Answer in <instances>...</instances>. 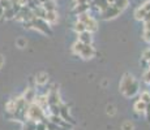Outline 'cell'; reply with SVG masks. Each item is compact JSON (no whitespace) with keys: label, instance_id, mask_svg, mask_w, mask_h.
<instances>
[{"label":"cell","instance_id":"4fadbf2b","mask_svg":"<svg viewBox=\"0 0 150 130\" xmlns=\"http://www.w3.org/2000/svg\"><path fill=\"white\" fill-rule=\"evenodd\" d=\"M3 65H4V57L0 55V68H3Z\"/></svg>","mask_w":150,"mask_h":130},{"label":"cell","instance_id":"5bb4252c","mask_svg":"<svg viewBox=\"0 0 150 130\" xmlns=\"http://www.w3.org/2000/svg\"><path fill=\"white\" fill-rule=\"evenodd\" d=\"M77 1H79V3H80V4H86V3L91 1V0H77Z\"/></svg>","mask_w":150,"mask_h":130},{"label":"cell","instance_id":"e0dca14e","mask_svg":"<svg viewBox=\"0 0 150 130\" xmlns=\"http://www.w3.org/2000/svg\"><path fill=\"white\" fill-rule=\"evenodd\" d=\"M48 0H39V3H42V4H45V3H47Z\"/></svg>","mask_w":150,"mask_h":130},{"label":"cell","instance_id":"5b68a950","mask_svg":"<svg viewBox=\"0 0 150 130\" xmlns=\"http://www.w3.org/2000/svg\"><path fill=\"white\" fill-rule=\"evenodd\" d=\"M80 39H81V42L83 43V44H89V43H90V34H89V33H85V31H82V33H81V38H80Z\"/></svg>","mask_w":150,"mask_h":130},{"label":"cell","instance_id":"ba28073f","mask_svg":"<svg viewBox=\"0 0 150 130\" xmlns=\"http://www.w3.org/2000/svg\"><path fill=\"white\" fill-rule=\"evenodd\" d=\"M74 29H76V31H80V33H82V31H85L86 27H85V25H83L82 22L80 21L79 24H76V27H74Z\"/></svg>","mask_w":150,"mask_h":130},{"label":"cell","instance_id":"52a82bcc","mask_svg":"<svg viewBox=\"0 0 150 130\" xmlns=\"http://www.w3.org/2000/svg\"><path fill=\"white\" fill-rule=\"evenodd\" d=\"M122 128H123V130H133V124H132L131 121H125Z\"/></svg>","mask_w":150,"mask_h":130},{"label":"cell","instance_id":"ac0fdd59","mask_svg":"<svg viewBox=\"0 0 150 130\" xmlns=\"http://www.w3.org/2000/svg\"><path fill=\"white\" fill-rule=\"evenodd\" d=\"M107 1H108V3H115L116 0H107Z\"/></svg>","mask_w":150,"mask_h":130},{"label":"cell","instance_id":"2e32d148","mask_svg":"<svg viewBox=\"0 0 150 130\" xmlns=\"http://www.w3.org/2000/svg\"><path fill=\"white\" fill-rule=\"evenodd\" d=\"M18 44H20V46H21V47H22V46L25 44V43H24V40H18Z\"/></svg>","mask_w":150,"mask_h":130},{"label":"cell","instance_id":"30bf717a","mask_svg":"<svg viewBox=\"0 0 150 130\" xmlns=\"http://www.w3.org/2000/svg\"><path fill=\"white\" fill-rule=\"evenodd\" d=\"M141 99H142V102L148 103V102H150V95L148 94V92H144L142 96H141Z\"/></svg>","mask_w":150,"mask_h":130},{"label":"cell","instance_id":"277c9868","mask_svg":"<svg viewBox=\"0 0 150 130\" xmlns=\"http://www.w3.org/2000/svg\"><path fill=\"white\" fill-rule=\"evenodd\" d=\"M146 12H148V11H146L144 7L138 8V9H137V12H136V18H137V20H144V17H145Z\"/></svg>","mask_w":150,"mask_h":130},{"label":"cell","instance_id":"9a60e30c","mask_svg":"<svg viewBox=\"0 0 150 130\" xmlns=\"http://www.w3.org/2000/svg\"><path fill=\"white\" fill-rule=\"evenodd\" d=\"M146 30H150V21L146 22Z\"/></svg>","mask_w":150,"mask_h":130},{"label":"cell","instance_id":"7c38bea8","mask_svg":"<svg viewBox=\"0 0 150 130\" xmlns=\"http://www.w3.org/2000/svg\"><path fill=\"white\" fill-rule=\"evenodd\" d=\"M145 39L148 40V42H150V30H146V33H145Z\"/></svg>","mask_w":150,"mask_h":130},{"label":"cell","instance_id":"8992f818","mask_svg":"<svg viewBox=\"0 0 150 130\" xmlns=\"http://www.w3.org/2000/svg\"><path fill=\"white\" fill-rule=\"evenodd\" d=\"M134 108H136V111L137 112H144L146 109V103L145 102H138V103H136V105H134Z\"/></svg>","mask_w":150,"mask_h":130},{"label":"cell","instance_id":"8fae6325","mask_svg":"<svg viewBox=\"0 0 150 130\" xmlns=\"http://www.w3.org/2000/svg\"><path fill=\"white\" fill-rule=\"evenodd\" d=\"M107 113H108V115H110V113H111V115H114V113H115L114 107H112V105H108V107H107Z\"/></svg>","mask_w":150,"mask_h":130},{"label":"cell","instance_id":"9c48e42d","mask_svg":"<svg viewBox=\"0 0 150 130\" xmlns=\"http://www.w3.org/2000/svg\"><path fill=\"white\" fill-rule=\"evenodd\" d=\"M82 47H83V43H82V42L76 43V44H74V51H76V52H81Z\"/></svg>","mask_w":150,"mask_h":130},{"label":"cell","instance_id":"6da1fadb","mask_svg":"<svg viewBox=\"0 0 150 130\" xmlns=\"http://www.w3.org/2000/svg\"><path fill=\"white\" fill-rule=\"evenodd\" d=\"M28 116L31 120H39L42 117V108L39 105H31L28 111Z\"/></svg>","mask_w":150,"mask_h":130},{"label":"cell","instance_id":"3957f363","mask_svg":"<svg viewBox=\"0 0 150 130\" xmlns=\"http://www.w3.org/2000/svg\"><path fill=\"white\" fill-rule=\"evenodd\" d=\"M47 79H48V77L46 73H38L35 77V82L38 83V85H45V83L47 82Z\"/></svg>","mask_w":150,"mask_h":130},{"label":"cell","instance_id":"7a4b0ae2","mask_svg":"<svg viewBox=\"0 0 150 130\" xmlns=\"http://www.w3.org/2000/svg\"><path fill=\"white\" fill-rule=\"evenodd\" d=\"M80 53H81L82 57H85V59H90V57H93V55H94V50H93V47H90L89 44H83V47H82V50Z\"/></svg>","mask_w":150,"mask_h":130}]
</instances>
